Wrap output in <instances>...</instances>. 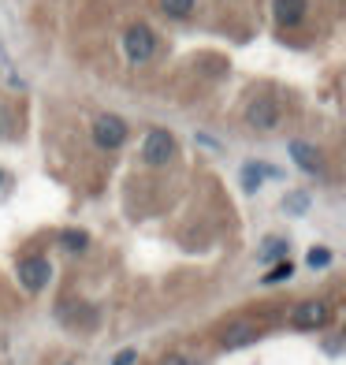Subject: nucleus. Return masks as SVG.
Segmentation results:
<instances>
[{
    "mask_svg": "<svg viewBox=\"0 0 346 365\" xmlns=\"http://www.w3.org/2000/svg\"><path fill=\"white\" fill-rule=\"evenodd\" d=\"M279 120H283V108H279V101L272 93H261L250 101V108H246V123L257 127V130H276Z\"/></svg>",
    "mask_w": 346,
    "mask_h": 365,
    "instance_id": "f257e3e1",
    "label": "nucleus"
},
{
    "mask_svg": "<svg viewBox=\"0 0 346 365\" xmlns=\"http://www.w3.org/2000/svg\"><path fill=\"white\" fill-rule=\"evenodd\" d=\"M123 53L130 63H145L153 53H157V38H153V30L150 26H127V34H123Z\"/></svg>",
    "mask_w": 346,
    "mask_h": 365,
    "instance_id": "f03ea898",
    "label": "nucleus"
},
{
    "mask_svg": "<svg viewBox=\"0 0 346 365\" xmlns=\"http://www.w3.org/2000/svg\"><path fill=\"white\" fill-rule=\"evenodd\" d=\"M175 157V138H172V130H150L145 135V145H142V160L145 164H153V168H160V164H168Z\"/></svg>",
    "mask_w": 346,
    "mask_h": 365,
    "instance_id": "7ed1b4c3",
    "label": "nucleus"
},
{
    "mask_svg": "<svg viewBox=\"0 0 346 365\" xmlns=\"http://www.w3.org/2000/svg\"><path fill=\"white\" fill-rule=\"evenodd\" d=\"M123 142H127V123L120 120V115H97V123H93V145L120 149Z\"/></svg>",
    "mask_w": 346,
    "mask_h": 365,
    "instance_id": "20e7f679",
    "label": "nucleus"
},
{
    "mask_svg": "<svg viewBox=\"0 0 346 365\" xmlns=\"http://www.w3.org/2000/svg\"><path fill=\"white\" fill-rule=\"evenodd\" d=\"M48 276H53V264H48L45 257H26V261H19V284H23L30 294H38V291L48 284Z\"/></svg>",
    "mask_w": 346,
    "mask_h": 365,
    "instance_id": "39448f33",
    "label": "nucleus"
},
{
    "mask_svg": "<svg viewBox=\"0 0 346 365\" xmlns=\"http://www.w3.org/2000/svg\"><path fill=\"white\" fill-rule=\"evenodd\" d=\"M294 328H302V331H309V328H324L327 321H332V309H327V302H320V298H309V302H302L298 309H294Z\"/></svg>",
    "mask_w": 346,
    "mask_h": 365,
    "instance_id": "423d86ee",
    "label": "nucleus"
},
{
    "mask_svg": "<svg viewBox=\"0 0 346 365\" xmlns=\"http://www.w3.org/2000/svg\"><path fill=\"white\" fill-rule=\"evenodd\" d=\"M253 339H257V324H250V321H235V324H227V331H224V346H227V351L250 346Z\"/></svg>",
    "mask_w": 346,
    "mask_h": 365,
    "instance_id": "0eeeda50",
    "label": "nucleus"
},
{
    "mask_svg": "<svg viewBox=\"0 0 346 365\" xmlns=\"http://www.w3.org/2000/svg\"><path fill=\"white\" fill-rule=\"evenodd\" d=\"M290 157L298 160L309 175H324V160H320V153L309 142H290Z\"/></svg>",
    "mask_w": 346,
    "mask_h": 365,
    "instance_id": "6e6552de",
    "label": "nucleus"
},
{
    "mask_svg": "<svg viewBox=\"0 0 346 365\" xmlns=\"http://www.w3.org/2000/svg\"><path fill=\"white\" fill-rule=\"evenodd\" d=\"M302 15H305V0H276V19L283 26L302 23Z\"/></svg>",
    "mask_w": 346,
    "mask_h": 365,
    "instance_id": "1a4fd4ad",
    "label": "nucleus"
},
{
    "mask_svg": "<svg viewBox=\"0 0 346 365\" xmlns=\"http://www.w3.org/2000/svg\"><path fill=\"white\" fill-rule=\"evenodd\" d=\"M242 182H246V190H257L261 187V179H265V175H276V168H268V164H246V168H242Z\"/></svg>",
    "mask_w": 346,
    "mask_h": 365,
    "instance_id": "9d476101",
    "label": "nucleus"
},
{
    "mask_svg": "<svg viewBox=\"0 0 346 365\" xmlns=\"http://www.w3.org/2000/svg\"><path fill=\"white\" fill-rule=\"evenodd\" d=\"M60 246H63L68 254H82V250L90 246V239H86V231H63V235H60Z\"/></svg>",
    "mask_w": 346,
    "mask_h": 365,
    "instance_id": "9b49d317",
    "label": "nucleus"
},
{
    "mask_svg": "<svg viewBox=\"0 0 346 365\" xmlns=\"http://www.w3.org/2000/svg\"><path fill=\"white\" fill-rule=\"evenodd\" d=\"M160 11L172 15V19H187L194 11V0H160Z\"/></svg>",
    "mask_w": 346,
    "mask_h": 365,
    "instance_id": "f8f14e48",
    "label": "nucleus"
},
{
    "mask_svg": "<svg viewBox=\"0 0 346 365\" xmlns=\"http://www.w3.org/2000/svg\"><path fill=\"white\" fill-rule=\"evenodd\" d=\"M279 254H287V242H283V239H268L265 246H261V257H265V261H272V257H279Z\"/></svg>",
    "mask_w": 346,
    "mask_h": 365,
    "instance_id": "ddd939ff",
    "label": "nucleus"
},
{
    "mask_svg": "<svg viewBox=\"0 0 346 365\" xmlns=\"http://www.w3.org/2000/svg\"><path fill=\"white\" fill-rule=\"evenodd\" d=\"M327 261H332V250H324V246H313V250H309V264H313V269H324Z\"/></svg>",
    "mask_w": 346,
    "mask_h": 365,
    "instance_id": "4468645a",
    "label": "nucleus"
},
{
    "mask_svg": "<svg viewBox=\"0 0 346 365\" xmlns=\"http://www.w3.org/2000/svg\"><path fill=\"white\" fill-rule=\"evenodd\" d=\"M290 272H294V264H290V261H283L279 269H272V272L265 276V284H279V279H290Z\"/></svg>",
    "mask_w": 346,
    "mask_h": 365,
    "instance_id": "2eb2a0df",
    "label": "nucleus"
},
{
    "mask_svg": "<svg viewBox=\"0 0 346 365\" xmlns=\"http://www.w3.org/2000/svg\"><path fill=\"white\" fill-rule=\"evenodd\" d=\"M287 209H290V212H298V217H302V212L309 209V194H290V197H287Z\"/></svg>",
    "mask_w": 346,
    "mask_h": 365,
    "instance_id": "dca6fc26",
    "label": "nucleus"
},
{
    "mask_svg": "<svg viewBox=\"0 0 346 365\" xmlns=\"http://www.w3.org/2000/svg\"><path fill=\"white\" fill-rule=\"evenodd\" d=\"M135 361H138V351H120L112 365H135Z\"/></svg>",
    "mask_w": 346,
    "mask_h": 365,
    "instance_id": "f3484780",
    "label": "nucleus"
},
{
    "mask_svg": "<svg viewBox=\"0 0 346 365\" xmlns=\"http://www.w3.org/2000/svg\"><path fill=\"white\" fill-rule=\"evenodd\" d=\"M160 365H190V361H187L183 354H168V358H164Z\"/></svg>",
    "mask_w": 346,
    "mask_h": 365,
    "instance_id": "a211bd4d",
    "label": "nucleus"
},
{
    "mask_svg": "<svg viewBox=\"0 0 346 365\" xmlns=\"http://www.w3.org/2000/svg\"><path fill=\"white\" fill-rule=\"evenodd\" d=\"M8 130V112H4V105H0V135Z\"/></svg>",
    "mask_w": 346,
    "mask_h": 365,
    "instance_id": "6ab92c4d",
    "label": "nucleus"
}]
</instances>
